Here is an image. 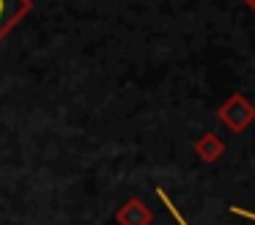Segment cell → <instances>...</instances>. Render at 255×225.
Segmentation results:
<instances>
[{"label": "cell", "instance_id": "obj_1", "mask_svg": "<svg viewBox=\"0 0 255 225\" xmlns=\"http://www.w3.org/2000/svg\"><path fill=\"white\" fill-rule=\"evenodd\" d=\"M30 11V0H0V38Z\"/></svg>", "mask_w": 255, "mask_h": 225}, {"label": "cell", "instance_id": "obj_2", "mask_svg": "<svg viewBox=\"0 0 255 225\" xmlns=\"http://www.w3.org/2000/svg\"><path fill=\"white\" fill-rule=\"evenodd\" d=\"M156 195H159V198H162V203H165V206H167V209H170V214H173V217H176V220H178V225H187V220H184V217H181V212H178V209H176V206H173V203H170V198H167V195H165V192H162V190H156Z\"/></svg>", "mask_w": 255, "mask_h": 225}, {"label": "cell", "instance_id": "obj_3", "mask_svg": "<svg viewBox=\"0 0 255 225\" xmlns=\"http://www.w3.org/2000/svg\"><path fill=\"white\" fill-rule=\"evenodd\" d=\"M231 212H233V214H239V217H247V220H255V214H253V212H247V209H239V206H233Z\"/></svg>", "mask_w": 255, "mask_h": 225}]
</instances>
